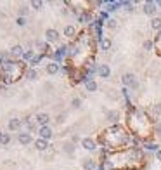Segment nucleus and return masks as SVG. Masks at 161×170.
<instances>
[{
  "mask_svg": "<svg viewBox=\"0 0 161 170\" xmlns=\"http://www.w3.org/2000/svg\"><path fill=\"white\" fill-rule=\"evenodd\" d=\"M121 82L125 87H132V89H137L139 87V83H137V80H135V75L133 73H125L121 76Z\"/></svg>",
  "mask_w": 161,
  "mask_h": 170,
  "instance_id": "f257e3e1",
  "label": "nucleus"
},
{
  "mask_svg": "<svg viewBox=\"0 0 161 170\" xmlns=\"http://www.w3.org/2000/svg\"><path fill=\"white\" fill-rule=\"evenodd\" d=\"M82 146L87 149V151H95V148H97L95 141L90 139V137H85V139H82Z\"/></svg>",
  "mask_w": 161,
  "mask_h": 170,
  "instance_id": "f03ea898",
  "label": "nucleus"
},
{
  "mask_svg": "<svg viewBox=\"0 0 161 170\" xmlns=\"http://www.w3.org/2000/svg\"><path fill=\"white\" fill-rule=\"evenodd\" d=\"M97 75H99L100 78H109V75H111V68L108 64H100L97 68Z\"/></svg>",
  "mask_w": 161,
  "mask_h": 170,
  "instance_id": "7ed1b4c3",
  "label": "nucleus"
},
{
  "mask_svg": "<svg viewBox=\"0 0 161 170\" xmlns=\"http://www.w3.org/2000/svg\"><path fill=\"white\" fill-rule=\"evenodd\" d=\"M156 2H146L144 4V12L147 14V16H154L156 14Z\"/></svg>",
  "mask_w": 161,
  "mask_h": 170,
  "instance_id": "20e7f679",
  "label": "nucleus"
},
{
  "mask_svg": "<svg viewBox=\"0 0 161 170\" xmlns=\"http://www.w3.org/2000/svg\"><path fill=\"white\" fill-rule=\"evenodd\" d=\"M38 134H40V139L49 141L50 137H52V129H50V127H40Z\"/></svg>",
  "mask_w": 161,
  "mask_h": 170,
  "instance_id": "39448f33",
  "label": "nucleus"
},
{
  "mask_svg": "<svg viewBox=\"0 0 161 170\" xmlns=\"http://www.w3.org/2000/svg\"><path fill=\"white\" fill-rule=\"evenodd\" d=\"M18 141H19V144L26 146V144L31 142V134H28V132H21V134H18Z\"/></svg>",
  "mask_w": 161,
  "mask_h": 170,
  "instance_id": "423d86ee",
  "label": "nucleus"
},
{
  "mask_svg": "<svg viewBox=\"0 0 161 170\" xmlns=\"http://www.w3.org/2000/svg\"><path fill=\"white\" fill-rule=\"evenodd\" d=\"M45 38H47V42H56V40L59 38V33H57V30L50 28V30L45 31Z\"/></svg>",
  "mask_w": 161,
  "mask_h": 170,
  "instance_id": "0eeeda50",
  "label": "nucleus"
},
{
  "mask_svg": "<svg viewBox=\"0 0 161 170\" xmlns=\"http://www.w3.org/2000/svg\"><path fill=\"white\" fill-rule=\"evenodd\" d=\"M36 122L40 123V127H47V123H49V115H47V113L36 115Z\"/></svg>",
  "mask_w": 161,
  "mask_h": 170,
  "instance_id": "6e6552de",
  "label": "nucleus"
},
{
  "mask_svg": "<svg viewBox=\"0 0 161 170\" xmlns=\"http://www.w3.org/2000/svg\"><path fill=\"white\" fill-rule=\"evenodd\" d=\"M35 148L38 149V151H45V149L49 148V142L45 139H36L35 141Z\"/></svg>",
  "mask_w": 161,
  "mask_h": 170,
  "instance_id": "1a4fd4ad",
  "label": "nucleus"
},
{
  "mask_svg": "<svg viewBox=\"0 0 161 170\" xmlns=\"http://www.w3.org/2000/svg\"><path fill=\"white\" fill-rule=\"evenodd\" d=\"M21 120L19 118H11L9 120V130H18L19 127H21Z\"/></svg>",
  "mask_w": 161,
  "mask_h": 170,
  "instance_id": "9d476101",
  "label": "nucleus"
},
{
  "mask_svg": "<svg viewBox=\"0 0 161 170\" xmlns=\"http://www.w3.org/2000/svg\"><path fill=\"white\" fill-rule=\"evenodd\" d=\"M118 120H120V113H118V111H109L108 113V122L109 123H114V125H116Z\"/></svg>",
  "mask_w": 161,
  "mask_h": 170,
  "instance_id": "9b49d317",
  "label": "nucleus"
},
{
  "mask_svg": "<svg viewBox=\"0 0 161 170\" xmlns=\"http://www.w3.org/2000/svg\"><path fill=\"white\" fill-rule=\"evenodd\" d=\"M83 168L85 170H97V163L94 160H85L83 161Z\"/></svg>",
  "mask_w": 161,
  "mask_h": 170,
  "instance_id": "f8f14e48",
  "label": "nucleus"
},
{
  "mask_svg": "<svg viewBox=\"0 0 161 170\" xmlns=\"http://www.w3.org/2000/svg\"><path fill=\"white\" fill-rule=\"evenodd\" d=\"M57 71H59V64H57V63H50V64H47V73L49 75H56Z\"/></svg>",
  "mask_w": 161,
  "mask_h": 170,
  "instance_id": "ddd939ff",
  "label": "nucleus"
},
{
  "mask_svg": "<svg viewBox=\"0 0 161 170\" xmlns=\"http://www.w3.org/2000/svg\"><path fill=\"white\" fill-rule=\"evenodd\" d=\"M118 7H121V2H108V12H114L118 11Z\"/></svg>",
  "mask_w": 161,
  "mask_h": 170,
  "instance_id": "4468645a",
  "label": "nucleus"
},
{
  "mask_svg": "<svg viewBox=\"0 0 161 170\" xmlns=\"http://www.w3.org/2000/svg\"><path fill=\"white\" fill-rule=\"evenodd\" d=\"M151 28L152 30L161 31V18H152L151 19Z\"/></svg>",
  "mask_w": 161,
  "mask_h": 170,
  "instance_id": "2eb2a0df",
  "label": "nucleus"
},
{
  "mask_svg": "<svg viewBox=\"0 0 161 170\" xmlns=\"http://www.w3.org/2000/svg\"><path fill=\"white\" fill-rule=\"evenodd\" d=\"M144 148L147 149V151H154V153H158V151H159V146H158V144H154V142H147V144H144Z\"/></svg>",
  "mask_w": 161,
  "mask_h": 170,
  "instance_id": "dca6fc26",
  "label": "nucleus"
},
{
  "mask_svg": "<svg viewBox=\"0 0 161 170\" xmlns=\"http://www.w3.org/2000/svg\"><path fill=\"white\" fill-rule=\"evenodd\" d=\"M100 49H102V50H109V49H111V40H109V38H102V40H100Z\"/></svg>",
  "mask_w": 161,
  "mask_h": 170,
  "instance_id": "f3484780",
  "label": "nucleus"
},
{
  "mask_svg": "<svg viewBox=\"0 0 161 170\" xmlns=\"http://www.w3.org/2000/svg\"><path fill=\"white\" fill-rule=\"evenodd\" d=\"M11 54H12V56H23V47L21 45H14L12 49H11Z\"/></svg>",
  "mask_w": 161,
  "mask_h": 170,
  "instance_id": "a211bd4d",
  "label": "nucleus"
},
{
  "mask_svg": "<svg viewBox=\"0 0 161 170\" xmlns=\"http://www.w3.org/2000/svg\"><path fill=\"white\" fill-rule=\"evenodd\" d=\"M85 89H87L88 92H95V90H97V83L94 82V80H90V82L85 83Z\"/></svg>",
  "mask_w": 161,
  "mask_h": 170,
  "instance_id": "6ab92c4d",
  "label": "nucleus"
},
{
  "mask_svg": "<svg viewBox=\"0 0 161 170\" xmlns=\"http://www.w3.org/2000/svg\"><path fill=\"white\" fill-rule=\"evenodd\" d=\"M26 76L30 80H36V76H38V71L35 70V68H30V70H28V73H26Z\"/></svg>",
  "mask_w": 161,
  "mask_h": 170,
  "instance_id": "aec40b11",
  "label": "nucleus"
},
{
  "mask_svg": "<svg viewBox=\"0 0 161 170\" xmlns=\"http://www.w3.org/2000/svg\"><path fill=\"white\" fill-rule=\"evenodd\" d=\"M9 142H11V135L0 132V144H9Z\"/></svg>",
  "mask_w": 161,
  "mask_h": 170,
  "instance_id": "412c9836",
  "label": "nucleus"
},
{
  "mask_svg": "<svg viewBox=\"0 0 161 170\" xmlns=\"http://www.w3.org/2000/svg\"><path fill=\"white\" fill-rule=\"evenodd\" d=\"M121 7H125V11H128V12H132V11H133V4H132V2H121Z\"/></svg>",
  "mask_w": 161,
  "mask_h": 170,
  "instance_id": "4be33fe9",
  "label": "nucleus"
},
{
  "mask_svg": "<svg viewBox=\"0 0 161 170\" xmlns=\"http://www.w3.org/2000/svg\"><path fill=\"white\" fill-rule=\"evenodd\" d=\"M152 47H154V42L152 40H146L144 42V50H152Z\"/></svg>",
  "mask_w": 161,
  "mask_h": 170,
  "instance_id": "5701e85b",
  "label": "nucleus"
},
{
  "mask_svg": "<svg viewBox=\"0 0 161 170\" xmlns=\"http://www.w3.org/2000/svg\"><path fill=\"white\" fill-rule=\"evenodd\" d=\"M74 35V28L73 26H66L64 28V37H73Z\"/></svg>",
  "mask_w": 161,
  "mask_h": 170,
  "instance_id": "b1692460",
  "label": "nucleus"
},
{
  "mask_svg": "<svg viewBox=\"0 0 161 170\" xmlns=\"http://www.w3.org/2000/svg\"><path fill=\"white\" fill-rule=\"evenodd\" d=\"M42 59H44V54H40V56L33 57V59H31V63H30V64H31V66H36V64H38L40 61H42Z\"/></svg>",
  "mask_w": 161,
  "mask_h": 170,
  "instance_id": "393cba45",
  "label": "nucleus"
},
{
  "mask_svg": "<svg viewBox=\"0 0 161 170\" xmlns=\"http://www.w3.org/2000/svg\"><path fill=\"white\" fill-rule=\"evenodd\" d=\"M21 57L24 59V61H30L31 63V59H33V52H31V50H28V52H24Z\"/></svg>",
  "mask_w": 161,
  "mask_h": 170,
  "instance_id": "a878e982",
  "label": "nucleus"
},
{
  "mask_svg": "<svg viewBox=\"0 0 161 170\" xmlns=\"http://www.w3.org/2000/svg\"><path fill=\"white\" fill-rule=\"evenodd\" d=\"M90 14H82V16H80V23H88L90 21Z\"/></svg>",
  "mask_w": 161,
  "mask_h": 170,
  "instance_id": "bb28decb",
  "label": "nucleus"
},
{
  "mask_svg": "<svg viewBox=\"0 0 161 170\" xmlns=\"http://www.w3.org/2000/svg\"><path fill=\"white\" fill-rule=\"evenodd\" d=\"M154 134H156L158 137H161V122L154 125Z\"/></svg>",
  "mask_w": 161,
  "mask_h": 170,
  "instance_id": "cd10ccee",
  "label": "nucleus"
},
{
  "mask_svg": "<svg viewBox=\"0 0 161 170\" xmlns=\"http://www.w3.org/2000/svg\"><path fill=\"white\" fill-rule=\"evenodd\" d=\"M80 104H82V101H80L78 97H76V99H73V101H71V106H73V108H80Z\"/></svg>",
  "mask_w": 161,
  "mask_h": 170,
  "instance_id": "c85d7f7f",
  "label": "nucleus"
},
{
  "mask_svg": "<svg viewBox=\"0 0 161 170\" xmlns=\"http://www.w3.org/2000/svg\"><path fill=\"white\" fill-rule=\"evenodd\" d=\"M16 23H18V26H24V24H26V18H18Z\"/></svg>",
  "mask_w": 161,
  "mask_h": 170,
  "instance_id": "c756f323",
  "label": "nucleus"
},
{
  "mask_svg": "<svg viewBox=\"0 0 161 170\" xmlns=\"http://www.w3.org/2000/svg\"><path fill=\"white\" fill-rule=\"evenodd\" d=\"M26 12H28L26 7H21V9H19V18H24V16H26Z\"/></svg>",
  "mask_w": 161,
  "mask_h": 170,
  "instance_id": "7c9ffc66",
  "label": "nucleus"
},
{
  "mask_svg": "<svg viewBox=\"0 0 161 170\" xmlns=\"http://www.w3.org/2000/svg\"><path fill=\"white\" fill-rule=\"evenodd\" d=\"M106 24H108L109 28H114V26H116V21H114V19H108V21H106Z\"/></svg>",
  "mask_w": 161,
  "mask_h": 170,
  "instance_id": "2f4dec72",
  "label": "nucleus"
},
{
  "mask_svg": "<svg viewBox=\"0 0 161 170\" xmlns=\"http://www.w3.org/2000/svg\"><path fill=\"white\" fill-rule=\"evenodd\" d=\"M31 5H33L35 9H40V7H42V2H38V0H33V2H31Z\"/></svg>",
  "mask_w": 161,
  "mask_h": 170,
  "instance_id": "473e14b6",
  "label": "nucleus"
},
{
  "mask_svg": "<svg viewBox=\"0 0 161 170\" xmlns=\"http://www.w3.org/2000/svg\"><path fill=\"white\" fill-rule=\"evenodd\" d=\"M5 63H7V56H5V54H0V64L4 66Z\"/></svg>",
  "mask_w": 161,
  "mask_h": 170,
  "instance_id": "72a5a7b5",
  "label": "nucleus"
},
{
  "mask_svg": "<svg viewBox=\"0 0 161 170\" xmlns=\"http://www.w3.org/2000/svg\"><path fill=\"white\" fill-rule=\"evenodd\" d=\"M64 148H66V153H73L74 151V146H73V144H66V146H64Z\"/></svg>",
  "mask_w": 161,
  "mask_h": 170,
  "instance_id": "f704fd0d",
  "label": "nucleus"
},
{
  "mask_svg": "<svg viewBox=\"0 0 161 170\" xmlns=\"http://www.w3.org/2000/svg\"><path fill=\"white\" fill-rule=\"evenodd\" d=\"M152 109H154V113H156V115H161V104H156Z\"/></svg>",
  "mask_w": 161,
  "mask_h": 170,
  "instance_id": "c9c22d12",
  "label": "nucleus"
},
{
  "mask_svg": "<svg viewBox=\"0 0 161 170\" xmlns=\"http://www.w3.org/2000/svg\"><path fill=\"white\" fill-rule=\"evenodd\" d=\"M26 127H28V130H30V132H35V125H33V123H28L26 122Z\"/></svg>",
  "mask_w": 161,
  "mask_h": 170,
  "instance_id": "e433bc0d",
  "label": "nucleus"
},
{
  "mask_svg": "<svg viewBox=\"0 0 161 170\" xmlns=\"http://www.w3.org/2000/svg\"><path fill=\"white\" fill-rule=\"evenodd\" d=\"M100 19H108V12H106V11H102V12H100Z\"/></svg>",
  "mask_w": 161,
  "mask_h": 170,
  "instance_id": "4c0bfd02",
  "label": "nucleus"
},
{
  "mask_svg": "<svg viewBox=\"0 0 161 170\" xmlns=\"http://www.w3.org/2000/svg\"><path fill=\"white\" fill-rule=\"evenodd\" d=\"M156 158H158V160H159V161H161V149H159V151H158V153H156Z\"/></svg>",
  "mask_w": 161,
  "mask_h": 170,
  "instance_id": "58836bf2",
  "label": "nucleus"
},
{
  "mask_svg": "<svg viewBox=\"0 0 161 170\" xmlns=\"http://www.w3.org/2000/svg\"><path fill=\"white\" fill-rule=\"evenodd\" d=\"M97 170H104V167H102V165H100V167H99V168H97Z\"/></svg>",
  "mask_w": 161,
  "mask_h": 170,
  "instance_id": "ea45409f",
  "label": "nucleus"
}]
</instances>
